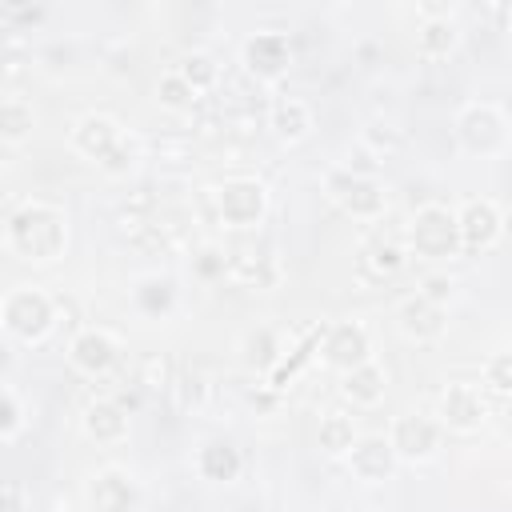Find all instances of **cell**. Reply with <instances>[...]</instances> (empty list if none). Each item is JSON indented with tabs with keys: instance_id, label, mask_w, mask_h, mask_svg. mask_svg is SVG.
Here are the masks:
<instances>
[{
	"instance_id": "obj_7",
	"label": "cell",
	"mask_w": 512,
	"mask_h": 512,
	"mask_svg": "<svg viewBox=\"0 0 512 512\" xmlns=\"http://www.w3.org/2000/svg\"><path fill=\"white\" fill-rule=\"evenodd\" d=\"M388 444H392L396 460H412V464L432 460V456H436V448H440V424H436L432 416L408 412V416H400V420L392 424Z\"/></svg>"
},
{
	"instance_id": "obj_3",
	"label": "cell",
	"mask_w": 512,
	"mask_h": 512,
	"mask_svg": "<svg viewBox=\"0 0 512 512\" xmlns=\"http://www.w3.org/2000/svg\"><path fill=\"white\" fill-rule=\"evenodd\" d=\"M56 324V304L52 296H44L40 288H16L8 300H4V328L20 340H44Z\"/></svg>"
},
{
	"instance_id": "obj_17",
	"label": "cell",
	"mask_w": 512,
	"mask_h": 512,
	"mask_svg": "<svg viewBox=\"0 0 512 512\" xmlns=\"http://www.w3.org/2000/svg\"><path fill=\"white\" fill-rule=\"evenodd\" d=\"M196 468H200L204 480L224 484V480H236V476H240L244 460H240V448H236L232 440H208V444L196 452Z\"/></svg>"
},
{
	"instance_id": "obj_21",
	"label": "cell",
	"mask_w": 512,
	"mask_h": 512,
	"mask_svg": "<svg viewBox=\"0 0 512 512\" xmlns=\"http://www.w3.org/2000/svg\"><path fill=\"white\" fill-rule=\"evenodd\" d=\"M136 304H140L144 316H168L172 304H176V284L168 276H148L136 288Z\"/></svg>"
},
{
	"instance_id": "obj_18",
	"label": "cell",
	"mask_w": 512,
	"mask_h": 512,
	"mask_svg": "<svg viewBox=\"0 0 512 512\" xmlns=\"http://www.w3.org/2000/svg\"><path fill=\"white\" fill-rule=\"evenodd\" d=\"M268 124H272V132L280 140L296 144V140H304L312 132V108L304 100H296V96H280L272 104V112H268Z\"/></svg>"
},
{
	"instance_id": "obj_8",
	"label": "cell",
	"mask_w": 512,
	"mask_h": 512,
	"mask_svg": "<svg viewBox=\"0 0 512 512\" xmlns=\"http://www.w3.org/2000/svg\"><path fill=\"white\" fill-rule=\"evenodd\" d=\"M324 360H328L332 368H344V372L368 364V360H372L368 328L356 324V320H340V324H332V328L324 332Z\"/></svg>"
},
{
	"instance_id": "obj_34",
	"label": "cell",
	"mask_w": 512,
	"mask_h": 512,
	"mask_svg": "<svg viewBox=\"0 0 512 512\" xmlns=\"http://www.w3.org/2000/svg\"><path fill=\"white\" fill-rule=\"evenodd\" d=\"M140 384H144V388H168V360L148 356V360L140 364Z\"/></svg>"
},
{
	"instance_id": "obj_15",
	"label": "cell",
	"mask_w": 512,
	"mask_h": 512,
	"mask_svg": "<svg viewBox=\"0 0 512 512\" xmlns=\"http://www.w3.org/2000/svg\"><path fill=\"white\" fill-rule=\"evenodd\" d=\"M116 356H120L116 340H112L108 332H100V328H84V332L72 340V364H76L84 376H104V372L116 364Z\"/></svg>"
},
{
	"instance_id": "obj_14",
	"label": "cell",
	"mask_w": 512,
	"mask_h": 512,
	"mask_svg": "<svg viewBox=\"0 0 512 512\" xmlns=\"http://www.w3.org/2000/svg\"><path fill=\"white\" fill-rule=\"evenodd\" d=\"M444 308L436 304V300H428V296H408L404 304H400V332L408 336V340H436V336H444Z\"/></svg>"
},
{
	"instance_id": "obj_35",
	"label": "cell",
	"mask_w": 512,
	"mask_h": 512,
	"mask_svg": "<svg viewBox=\"0 0 512 512\" xmlns=\"http://www.w3.org/2000/svg\"><path fill=\"white\" fill-rule=\"evenodd\" d=\"M0 512H28L24 484H0Z\"/></svg>"
},
{
	"instance_id": "obj_10",
	"label": "cell",
	"mask_w": 512,
	"mask_h": 512,
	"mask_svg": "<svg viewBox=\"0 0 512 512\" xmlns=\"http://www.w3.org/2000/svg\"><path fill=\"white\" fill-rule=\"evenodd\" d=\"M292 64V44L284 32H256L248 44H244V68L256 76V80H280Z\"/></svg>"
},
{
	"instance_id": "obj_11",
	"label": "cell",
	"mask_w": 512,
	"mask_h": 512,
	"mask_svg": "<svg viewBox=\"0 0 512 512\" xmlns=\"http://www.w3.org/2000/svg\"><path fill=\"white\" fill-rule=\"evenodd\" d=\"M488 416V400L480 396V388L472 384H448L440 392V424L456 428V432H476Z\"/></svg>"
},
{
	"instance_id": "obj_20",
	"label": "cell",
	"mask_w": 512,
	"mask_h": 512,
	"mask_svg": "<svg viewBox=\"0 0 512 512\" xmlns=\"http://www.w3.org/2000/svg\"><path fill=\"white\" fill-rule=\"evenodd\" d=\"M384 388H388V376H384V368L380 364H360V368H352V372H344V396L352 400V404H376L380 396H384Z\"/></svg>"
},
{
	"instance_id": "obj_6",
	"label": "cell",
	"mask_w": 512,
	"mask_h": 512,
	"mask_svg": "<svg viewBox=\"0 0 512 512\" xmlns=\"http://www.w3.org/2000/svg\"><path fill=\"white\" fill-rule=\"evenodd\" d=\"M328 196L348 212V216H380L384 212V192L372 176L340 168L328 176Z\"/></svg>"
},
{
	"instance_id": "obj_16",
	"label": "cell",
	"mask_w": 512,
	"mask_h": 512,
	"mask_svg": "<svg viewBox=\"0 0 512 512\" xmlns=\"http://www.w3.org/2000/svg\"><path fill=\"white\" fill-rule=\"evenodd\" d=\"M120 124L112 120V116H84L80 124H76V132H72V140H76V148L84 152V156H92V160H104L116 144H120Z\"/></svg>"
},
{
	"instance_id": "obj_22",
	"label": "cell",
	"mask_w": 512,
	"mask_h": 512,
	"mask_svg": "<svg viewBox=\"0 0 512 512\" xmlns=\"http://www.w3.org/2000/svg\"><path fill=\"white\" fill-rule=\"evenodd\" d=\"M316 440H320V448H324L328 456H344V452L352 448V440H356V428H352V420H348V416L328 412V416L320 420Z\"/></svg>"
},
{
	"instance_id": "obj_28",
	"label": "cell",
	"mask_w": 512,
	"mask_h": 512,
	"mask_svg": "<svg viewBox=\"0 0 512 512\" xmlns=\"http://www.w3.org/2000/svg\"><path fill=\"white\" fill-rule=\"evenodd\" d=\"M244 352H248V364H256V368H268V364L280 360V348H276V340H272L268 328H256V332L248 336Z\"/></svg>"
},
{
	"instance_id": "obj_2",
	"label": "cell",
	"mask_w": 512,
	"mask_h": 512,
	"mask_svg": "<svg viewBox=\"0 0 512 512\" xmlns=\"http://www.w3.org/2000/svg\"><path fill=\"white\" fill-rule=\"evenodd\" d=\"M408 240H412V252H420V256H428V260H448V256H456V252H460L456 212H448L444 204H424V208L412 216Z\"/></svg>"
},
{
	"instance_id": "obj_36",
	"label": "cell",
	"mask_w": 512,
	"mask_h": 512,
	"mask_svg": "<svg viewBox=\"0 0 512 512\" xmlns=\"http://www.w3.org/2000/svg\"><path fill=\"white\" fill-rule=\"evenodd\" d=\"M0 16L4 20H24V24H36L44 16L40 4H0Z\"/></svg>"
},
{
	"instance_id": "obj_38",
	"label": "cell",
	"mask_w": 512,
	"mask_h": 512,
	"mask_svg": "<svg viewBox=\"0 0 512 512\" xmlns=\"http://www.w3.org/2000/svg\"><path fill=\"white\" fill-rule=\"evenodd\" d=\"M448 292H452V284L448 280H440V276H432V280H424V292L420 296H428V300H448Z\"/></svg>"
},
{
	"instance_id": "obj_25",
	"label": "cell",
	"mask_w": 512,
	"mask_h": 512,
	"mask_svg": "<svg viewBox=\"0 0 512 512\" xmlns=\"http://www.w3.org/2000/svg\"><path fill=\"white\" fill-rule=\"evenodd\" d=\"M176 72H180V80H184L192 92H204V88H212V84L220 80V68H216V60H212L208 52H192V56H184Z\"/></svg>"
},
{
	"instance_id": "obj_27",
	"label": "cell",
	"mask_w": 512,
	"mask_h": 512,
	"mask_svg": "<svg viewBox=\"0 0 512 512\" xmlns=\"http://www.w3.org/2000/svg\"><path fill=\"white\" fill-rule=\"evenodd\" d=\"M156 96H160V104H168V108H192V100H196V92L180 80V72H164L160 84H156Z\"/></svg>"
},
{
	"instance_id": "obj_32",
	"label": "cell",
	"mask_w": 512,
	"mask_h": 512,
	"mask_svg": "<svg viewBox=\"0 0 512 512\" xmlns=\"http://www.w3.org/2000/svg\"><path fill=\"white\" fill-rule=\"evenodd\" d=\"M20 424H24L20 400H16L8 388H0V436H16V432H20Z\"/></svg>"
},
{
	"instance_id": "obj_30",
	"label": "cell",
	"mask_w": 512,
	"mask_h": 512,
	"mask_svg": "<svg viewBox=\"0 0 512 512\" xmlns=\"http://www.w3.org/2000/svg\"><path fill=\"white\" fill-rule=\"evenodd\" d=\"M364 144H368L376 156H396V152L404 148V136H400L396 128H388V124H372V128L364 132Z\"/></svg>"
},
{
	"instance_id": "obj_12",
	"label": "cell",
	"mask_w": 512,
	"mask_h": 512,
	"mask_svg": "<svg viewBox=\"0 0 512 512\" xmlns=\"http://www.w3.org/2000/svg\"><path fill=\"white\" fill-rule=\"evenodd\" d=\"M348 464H352V476H356V480L376 484V480L392 476V468H396V452H392V444H388L384 436H364V440H352V448H348Z\"/></svg>"
},
{
	"instance_id": "obj_13",
	"label": "cell",
	"mask_w": 512,
	"mask_h": 512,
	"mask_svg": "<svg viewBox=\"0 0 512 512\" xmlns=\"http://www.w3.org/2000/svg\"><path fill=\"white\" fill-rule=\"evenodd\" d=\"M140 488L124 472H100L88 488V508L92 512H136Z\"/></svg>"
},
{
	"instance_id": "obj_37",
	"label": "cell",
	"mask_w": 512,
	"mask_h": 512,
	"mask_svg": "<svg viewBox=\"0 0 512 512\" xmlns=\"http://www.w3.org/2000/svg\"><path fill=\"white\" fill-rule=\"evenodd\" d=\"M224 268H228V260H224L216 248L200 252V260H196V272H200V276H224Z\"/></svg>"
},
{
	"instance_id": "obj_5",
	"label": "cell",
	"mask_w": 512,
	"mask_h": 512,
	"mask_svg": "<svg viewBox=\"0 0 512 512\" xmlns=\"http://www.w3.org/2000/svg\"><path fill=\"white\" fill-rule=\"evenodd\" d=\"M456 136H460V144H464L468 152H476V156H492V152L504 148L508 128H504V116H500L492 104H472V108L460 112V120H456Z\"/></svg>"
},
{
	"instance_id": "obj_23",
	"label": "cell",
	"mask_w": 512,
	"mask_h": 512,
	"mask_svg": "<svg viewBox=\"0 0 512 512\" xmlns=\"http://www.w3.org/2000/svg\"><path fill=\"white\" fill-rule=\"evenodd\" d=\"M360 260H364V268H368L372 276H392V272H400V264H404V248H400L396 240H368Z\"/></svg>"
},
{
	"instance_id": "obj_33",
	"label": "cell",
	"mask_w": 512,
	"mask_h": 512,
	"mask_svg": "<svg viewBox=\"0 0 512 512\" xmlns=\"http://www.w3.org/2000/svg\"><path fill=\"white\" fill-rule=\"evenodd\" d=\"M176 396H180V408H196L204 400V380L200 376H180L176 384H168Z\"/></svg>"
},
{
	"instance_id": "obj_29",
	"label": "cell",
	"mask_w": 512,
	"mask_h": 512,
	"mask_svg": "<svg viewBox=\"0 0 512 512\" xmlns=\"http://www.w3.org/2000/svg\"><path fill=\"white\" fill-rule=\"evenodd\" d=\"M136 160H140L136 140H132V136H120V144H116V148H112V152L100 160V168H104V172H112V176H124V172H128Z\"/></svg>"
},
{
	"instance_id": "obj_39",
	"label": "cell",
	"mask_w": 512,
	"mask_h": 512,
	"mask_svg": "<svg viewBox=\"0 0 512 512\" xmlns=\"http://www.w3.org/2000/svg\"><path fill=\"white\" fill-rule=\"evenodd\" d=\"M8 368H12V348H8L4 340H0V376H4Z\"/></svg>"
},
{
	"instance_id": "obj_19",
	"label": "cell",
	"mask_w": 512,
	"mask_h": 512,
	"mask_svg": "<svg viewBox=\"0 0 512 512\" xmlns=\"http://www.w3.org/2000/svg\"><path fill=\"white\" fill-rule=\"evenodd\" d=\"M84 432H88L92 440H100V444L124 440V432H128V412H124L116 400H96V404H88V412H84Z\"/></svg>"
},
{
	"instance_id": "obj_31",
	"label": "cell",
	"mask_w": 512,
	"mask_h": 512,
	"mask_svg": "<svg viewBox=\"0 0 512 512\" xmlns=\"http://www.w3.org/2000/svg\"><path fill=\"white\" fill-rule=\"evenodd\" d=\"M484 380H488V388H492L496 396H508V392H512V356H508V352H496V356L488 360V368H484Z\"/></svg>"
},
{
	"instance_id": "obj_9",
	"label": "cell",
	"mask_w": 512,
	"mask_h": 512,
	"mask_svg": "<svg viewBox=\"0 0 512 512\" xmlns=\"http://www.w3.org/2000/svg\"><path fill=\"white\" fill-rule=\"evenodd\" d=\"M456 228H460V248L464 252H484L500 240L504 232V216L492 200H468L464 212L456 216Z\"/></svg>"
},
{
	"instance_id": "obj_24",
	"label": "cell",
	"mask_w": 512,
	"mask_h": 512,
	"mask_svg": "<svg viewBox=\"0 0 512 512\" xmlns=\"http://www.w3.org/2000/svg\"><path fill=\"white\" fill-rule=\"evenodd\" d=\"M416 44H420L424 56H444V52H452V44H456V24H452L448 16H436V20L420 24Z\"/></svg>"
},
{
	"instance_id": "obj_4",
	"label": "cell",
	"mask_w": 512,
	"mask_h": 512,
	"mask_svg": "<svg viewBox=\"0 0 512 512\" xmlns=\"http://www.w3.org/2000/svg\"><path fill=\"white\" fill-rule=\"evenodd\" d=\"M216 208H220V220L224 224L252 228L268 212V192H264L260 180H224L216 188Z\"/></svg>"
},
{
	"instance_id": "obj_26",
	"label": "cell",
	"mask_w": 512,
	"mask_h": 512,
	"mask_svg": "<svg viewBox=\"0 0 512 512\" xmlns=\"http://www.w3.org/2000/svg\"><path fill=\"white\" fill-rule=\"evenodd\" d=\"M36 124V112L24 100H0V136L4 140H24Z\"/></svg>"
},
{
	"instance_id": "obj_1",
	"label": "cell",
	"mask_w": 512,
	"mask_h": 512,
	"mask_svg": "<svg viewBox=\"0 0 512 512\" xmlns=\"http://www.w3.org/2000/svg\"><path fill=\"white\" fill-rule=\"evenodd\" d=\"M8 236H12V248L28 260H56L68 244V224H64V212L52 208V204H24L20 212H12L8 220Z\"/></svg>"
}]
</instances>
